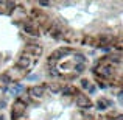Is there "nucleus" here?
<instances>
[{
    "instance_id": "obj_1",
    "label": "nucleus",
    "mask_w": 123,
    "mask_h": 120,
    "mask_svg": "<svg viewBox=\"0 0 123 120\" xmlns=\"http://www.w3.org/2000/svg\"><path fill=\"white\" fill-rule=\"evenodd\" d=\"M76 95L78 90L73 86L34 84L17 94L9 117L11 120H80L84 112H70V108L78 106Z\"/></svg>"
},
{
    "instance_id": "obj_2",
    "label": "nucleus",
    "mask_w": 123,
    "mask_h": 120,
    "mask_svg": "<svg viewBox=\"0 0 123 120\" xmlns=\"http://www.w3.org/2000/svg\"><path fill=\"white\" fill-rule=\"evenodd\" d=\"M24 31L27 34H30V36H39V30H37V27L36 25H33V24H30V22H28V24H25L24 25Z\"/></svg>"
},
{
    "instance_id": "obj_3",
    "label": "nucleus",
    "mask_w": 123,
    "mask_h": 120,
    "mask_svg": "<svg viewBox=\"0 0 123 120\" xmlns=\"http://www.w3.org/2000/svg\"><path fill=\"white\" fill-rule=\"evenodd\" d=\"M84 69H86V64H83V63H76V64H75V67H73V70H75L76 73L84 72Z\"/></svg>"
},
{
    "instance_id": "obj_4",
    "label": "nucleus",
    "mask_w": 123,
    "mask_h": 120,
    "mask_svg": "<svg viewBox=\"0 0 123 120\" xmlns=\"http://www.w3.org/2000/svg\"><path fill=\"white\" fill-rule=\"evenodd\" d=\"M108 108V103L105 101V100H100V101H97V109H100V111H103V109Z\"/></svg>"
},
{
    "instance_id": "obj_5",
    "label": "nucleus",
    "mask_w": 123,
    "mask_h": 120,
    "mask_svg": "<svg viewBox=\"0 0 123 120\" xmlns=\"http://www.w3.org/2000/svg\"><path fill=\"white\" fill-rule=\"evenodd\" d=\"M81 87H83V89H87V87H89V81H87V80H83L81 81Z\"/></svg>"
},
{
    "instance_id": "obj_6",
    "label": "nucleus",
    "mask_w": 123,
    "mask_h": 120,
    "mask_svg": "<svg viewBox=\"0 0 123 120\" xmlns=\"http://www.w3.org/2000/svg\"><path fill=\"white\" fill-rule=\"evenodd\" d=\"M6 5H8V8H12L16 5V0H6Z\"/></svg>"
},
{
    "instance_id": "obj_7",
    "label": "nucleus",
    "mask_w": 123,
    "mask_h": 120,
    "mask_svg": "<svg viewBox=\"0 0 123 120\" xmlns=\"http://www.w3.org/2000/svg\"><path fill=\"white\" fill-rule=\"evenodd\" d=\"M39 5H42V6H48V5H50V0H39Z\"/></svg>"
},
{
    "instance_id": "obj_8",
    "label": "nucleus",
    "mask_w": 123,
    "mask_h": 120,
    "mask_svg": "<svg viewBox=\"0 0 123 120\" xmlns=\"http://www.w3.org/2000/svg\"><path fill=\"white\" fill-rule=\"evenodd\" d=\"M115 120H123V115H117V117H115Z\"/></svg>"
},
{
    "instance_id": "obj_9",
    "label": "nucleus",
    "mask_w": 123,
    "mask_h": 120,
    "mask_svg": "<svg viewBox=\"0 0 123 120\" xmlns=\"http://www.w3.org/2000/svg\"><path fill=\"white\" fill-rule=\"evenodd\" d=\"M118 97H123V90H122V92H118Z\"/></svg>"
},
{
    "instance_id": "obj_10",
    "label": "nucleus",
    "mask_w": 123,
    "mask_h": 120,
    "mask_svg": "<svg viewBox=\"0 0 123 120\" xmlns=\"http://www.w3.org/2000/svg\"><path fill=\"white\" fill-rule=\"evenodd\" d=\"M2 3H3V0H0V5H2Z\"/></svg>"
}]
</instances>
